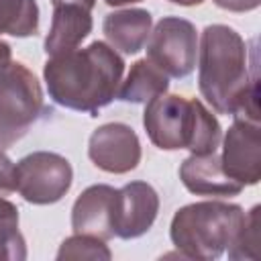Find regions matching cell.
<instances>
[{"label": "cell", "mask_w": 261, "mask_h": 261, "mask_svg": "<svg viewBox=\"0 0 261 261\" xmlns=\"http://www.w3.org/2000/svg\"><path fill=\"white\" fill-rule=\"evenodd\" d=\"M173 4H179V6H196V4H202L204 0H169Z\"/></svg>", "instance_id": "d4e9b609"}, {"label": "cell", "mask_w": 261, "mask_h": 261, "mask_svg": "<svg viewBox=\"0 0 261 261\" xmlns=\"http://www.w3.org/2000/svg\"><path fill=\"white\" fill-rule=\"evenodd\" d=\"M220 165L224 173L245 186H255L261 179V126L259 120L239 118L222 139Z\"/></svg>", "instance_id": "ba28073f"}, {"label": "cell", "mask_w": 261, "mask_h": 261, "mask_svg": "<svg viewBox=\"0 0 261 261\" xmlns=\"http://www.w3.org/2000/svg\"><path fill=\"white\" fill-rule=\"evenodd\" d=\"M214 4L222 10H230V12H249L259 8L261 0H214Z\"/></svg>", "instance_id": "44dd1931"}, {"label": "cell", "mask_w": 261, "mask_h": 261, "mask_svg": "<svg viewBox=\"0 0 261 261\" xmlns=\"http://www.w3.org/2000/svg\"><path fill=\"white\" fill-rule=\"evenodd\" d=\"M122 73V57L104 41L53 55L43 67L49 98L63 108L92 116L116 98Z\"/></svg>", "instance_id": "7a4b0ae2"}, {"label": "cell", "mask_w": 261, "mask_h": 261, "mask_svg": "<svg viewBox=\"0 0 261 261\" xmlns=\"http://www.w3.org/2000/svg\"><path fill=\"white\" fill-rule=\"evenodd\" d=\"M16 190V165L0 149V196L12 194Z\"/></svg>", "instance_id": "ffe728a7"}, {"label": "cell", "mask_w": 261, "mask_h": 261, "mask_svg": "<svg viewBox=\"0 0 261 261\" xmlns=\"http://www.w3.org/2000/svg\"><path fill=\"white\" fill-rule=\"evenodd\" d=\"M39 31L37 0H0V35L18 39L33 37Z\"/></svg>", "instance_id": "2e32d148"}, {"label": "cell", "mask_w": 261, "mask_h": 261, "mask_svg": "<svg viewBox=\"0 0 261 261\" xmlns=\"http://www.w3.org/2000/svg\"><path fill=\"white\" fill-rule=\"evenodd\" d=\"M27 259V243L18 230V208L0 196V261Z\"/></svg>", "instance_id": "e0dca14e"}, {"label": "cell", "mask_w": 261, "mask_h": 261, "mask_svg": "<svg viewBox=\"0 0 261 261\" xmlns=\"http://www.w3.org/2000/svg\"><path fill=\"white\" fill-rule=\"evenodd\" d=\"M57 259L63 261V259H112V253L110 249L104 245L102 239L98 237H92V234H73V237H67L61 245H59V251H57Z\"/></svg>", "instance_id": "d6986e66"}, {"label": "cell", "mask_w": 261, "mask_h": 261, "mask_svg": "<svg viewBox=\"0 0 261 261\" xmlns=\"http://www.w3.org/2000/svg\"><path fill=\"white\" fill-rule=\"evenodd\" d=\"M92 14L77 4L53 6V18L45 37V53L49 57L77 49V45L92 33Z\"/></svg>", "instance_id": "4fadbf2b"}, {"label": "cell", "mask_w": 261, "mask_h": 261, "mask_svg": "<svg viewBox=\"0 0 261 261\" xmlns=\"http://www.w3.org/2000/svg\"><path fill=\"white\" fill-rule=\"evenodd\" d=\"M53 6H59V4H77V6H84L86 10H92L96 6V0H51Z\"/></svg>", "instance_id": "603a6c76"}, {"label": "cell", "mask_w": 261, "mask_h": 261, "mask_svg": "<svg viewBox=\"0 0 261 261\" xmlns=\"http://www.w3.org/2000/svg\"><path fill=\"white\" fill-rule=\"evenodd\" d=\"M169 88V77L147 57L139 59L130 65V71L126 73L124 82H120L116 98L130 104H147L155 96L165 94Z\"/></svg>", "instance_id": "9a60e30c"}, {"label": "cell", "mask_w": 261, "mask_h": 261, "mask_svg": "<svg viewBox=\"0 0 261 261\" xmlns=\"http://www.w3.org/2000/svg\"><path fill=\"white\" fill-rule=\"evenodd\" d=\"M108 6H124V4H135V2H141V0H104Z\"/></svg>", "instance_id": "cb8c5ba5"}, {"label": "cell", "mask_w": 261, "mask_h": 261, "mask_svg": "<svg viewBox=\"0 0 261 261\" xmlns=\"http://www.w3.org/2000/svg\"><path fill=\"white\" fill-rule=\"evenodd\" d=\"M259 206L245 212V222L237 239L228 245V259H257L259 257Z\"/></svg>", "instance_id": "ac0fdd59"}, {"label": "cell", "mask_w": 261, "mask_h": 261, "mask_svg": "<svg viewBox=\"0 0 261 261\" xmlns=\"http://www.w3.org/2000/svg\"><path fill=\"white\" fill-rule=\"evenodd\" d=\"M198 33L179 16H163L147 39V59L167 77H188L196 67Z\"/></svg>", "instance_id": "52a82bcc"}, {"label": "cell", "mask_w": 261, "mask_h": 261, "mask_svg": "<svg viewBox=\"0 0 261 261\" xmlns=\"http://www.w3.org/2000/svg\"><path fill=\"white\" fill-rule=\"evenodd\" d=\"M159 212V196L147 181H130L116 190L112 228L118 239H139L155 222Z\"/></svg>", "instance_id": "30bf717a"}, {"label": "cell", "mask_w": 261, "mask_h": 261, "mask_svg": "<svg viewBox=\"0 0 261 261\" xmlns=\"http://www.w3.org/2000/svg\"><path fill=\"white\" fill-rule=\"evenodd\" d=\"M12 63V49L6 41H0V73Z\"/></svg>", "instance_id": "7402d4cb"}, {"label": "cell", "mask_w": 261, "mask_h": 261, "mask_svg": "<svg viewBox=\"0 0 261 261\" xmlns=\"http://www.w3.org/2000/svg\"><path fill=\"white\" fill-rule=\"evenodd\" d=\"M198 88L218 114L259 120L257 61L249 63L243 37L226 24H208L198 47Z\"/></svg>", "instance_id": "6da1fadb"}, {"label": "cell", "mask_w": 261, "mask_h": 261, "mask_svg": "<svg viewBox=\"0 0 261 261\" xmlns=\"http://www.w3.org/2000/svg\"><path fill=\"white\" fill-rule=\"evenodd\" d=\"M245 222V210L239 204L206 200L181 206L169 226L173 247L186 259H218L237 239Z\"/></svg>", "instance_id": "277c9868"}, {"label": "cell", "mask_w": 261, "mask_h": 261, "mask_svg": "<svg viewBox=\"0 0 261 261\" xmlns=\"http://www.w3.org/2000/svg\"><path fill=\"white\" fill-rule=\"evenodd\" d=\"M43 112V90L24 63H10L0 73V149L20 141Z\"/></svg>", "instance_id": "5b68a950"}, {"label": "cell", "mask_w": 261, "mask_h": 261, "mask_svg": "<svg viewBox=\"0 0 261 261\" xmlns=\"http://www.w3.org/2000/svg\"><path fill=\"white\" fill-rule=\"evenodd\" d=\"M71 163L53 151H35L16 163V192L29 204L59 202L71 188Z\"/></svg>", "instance_id": "8992f818"}, {"label": "cell", "mask_w": 261, "mask_h": 261, "mask_svg": "<svg viewBox=\"0 0 261 261\" xmlns=\"http://www.w3.org/2000/svg\"><path fill=\"white\" fill-rule=\"evenodd\" d=\"M143 126L149 141L163 151L188 149L194 155L214 153L222 141L218 118L200 102L161 94L147 102Z\"/></svg>", "instance_id": "3957f363"}, {"label": "cell", "mask_w": 261, "mask_h": 261, "mask_svg": "<svg viewBox=\"0 0 261 261\" xmlns=\"http://www.w3.org/2000/svg\"><path fill=\"white\" fill-rule=\"evenodd\" d=\"M116 190L108 184L86 188L71 208V228L77 234H92L102 241L114 237L112 212Z\"/></svg>", "instance_id": "8fae6325"}, {"label": "cell", "mask_w": 261, "mask_h": 261, "mask_svg": "<svg viewBox=\"0 0 261 261\" xmlns=\"http://www.w3.org/2000/svg\"><path fill=\"white\" fill-rule=\"evenodd\" d=\"M179 179L196 196H237L243 192V186L224 173L216 151L186 157L179 165Z\"/></svg>", "instance_id": "7c38bea8"}, {"label": "cell", "mask_w": 261, "mask_h": 261, "mask_svg": "<svg viewBox=\"0 0 261 261\" xmlns=\"http://www.w3.org/2000/svg\"><path fill=\"white\" fill-rule=\"evenodd\" d=\"M153 16L145 8H126L116 10L104 16L102 33L112 49H118L124 55L139 53L151 33Z\"/></svg>", "instance_id": "5bb4252c"}, {"label": "cell", "mask_w": 261, "mask_h": 261, "mask_svg": "<svg viewBox=\"0 0 261 261\" xmlns=\"http://www.w3.org/2000/svg\"><path fill=\"white\" fill-rule=\"evenodd\" d=\"M88 157L102 171L128 173L141 161V141L133 126L106 122L90 135Z\"/></svg>", "instance_id": "9c48e42d"}]
</instances>
